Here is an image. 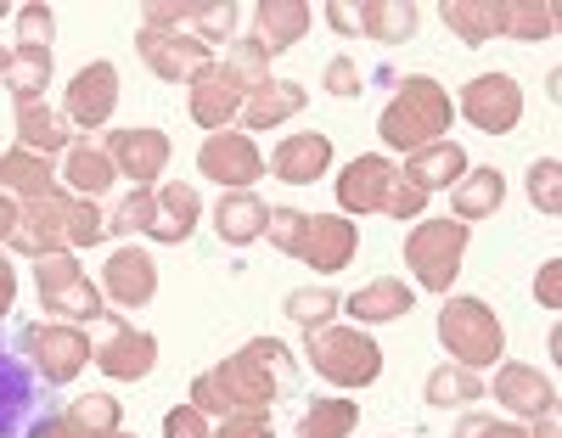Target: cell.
I'll list each match as a JSON object with an SVG mask.
<instances>
[{"mask_svg":"<svg viewBox=\"0 0 562 438\" xmlns=\"http://www.w3.org/2000/svg\"><path fill=\"white\" fill-rule=\"evenodd\" d=\"M288 377H293L288 349H281L276 337H254L243 355L220 360L214 371H203L192 382V405L203 416H220V422L225 416H270V405H276Z\"/></svg>","mask_w":562,"mask_h":438,"instance_id":"obj_1","label":"cell"},{"mask_svg":"<svg viewBox=\"0 0 562 438\" xmlns=\"http://www.w3.org/2000/svg\"><path fill=\"white\" fill-rule=\"evenodd\" d=\"M108 236V214L90 198H68V191H52V198L18 203V231L12 248L23 259H45V254H74L90 248V242Z\"/></svg>","mask_w":562,"mask_h":438,"instance_id":"obj_2","label":"cell"},{"mask_svg":"<svg viewBox=\"0 0 562 438\" xmlns=\"http://www.w3.org/2000/svg\"><path fill=\"white\" fill-rule=\"evenodd\" d=\"M445 130H450V90L428 74L400 79L394 102L378 119L383 146H394V153H405V158L422 153V146H434V141H445Z\"/></svg>","mask_w":562,"mask_h":438,"instance_id":"obj_3","label":"cell"},{"mask_svg":"<svg viewBox=\"0 0 562 438\" xmlns=\"http://www.w3.org/2000/svg\"><path fill=\"white\" fill-rule=\"evenodd\" d=\"M304 355L310 366L338 382V388H371L383 377V349L366 326H321V332H304Z\"/></svg>","mask_w":562,"mask_h":438,"instance_id":"obj_4","label":"cell"},{"mask_svg":"<svg viewBox=\"0 0 562 438\" xmlns=\"http://www.w3.org/2000/svg\"><path fill=\"white\" fill-rule=\"evenodd\" d=\"M439 344L445 355H456V366L484 371L506 355V332L495 321V310L484 299H445L439 310Z\"/></svg>","mask_w":562,"mask_h":438,"instance_id":"obj_5","label":"cell"},{"mask_svg":"<svg viewBox=\"0 0 562 438\" xmlns=\"http://www.w3.org/2000/svg\"><path fill=\"white\" fill-rule=\"evenodd\" d=\"M467 231L461 220H416L405 236V265L416 276V287L445 292L450 299V281L461 276V254H467Z\"/></svg>","mask_w":562,"mask_h":438,"instance_id":"obj_6","label":"cell"},{"mask_svg":"<svg viewBox=\"0 0 562 438\" xmlns=\"http://www.w3.org/2000/svg\"><path fill=\"white\" fill-rule=\"evenodd\" d=\"M34 287H40V310L63 315V321H108L102 287L79 270L74 254H45L34 259Z\"/></svg>","mask_w":562,"mask_h":438,"instance_id":"obj_7","label":"cell"},{"mask_svg":"<svg viewBox=\"0 0 562 438\" xmlns=\"http://www.w3.org/2000/svg\"><path fill=\"white\" fill-rule=\"evenodd\" d=\"M23 355H29V366H34V377H45L52 388H63V382H74L85 366H90V337L79 332V326H63V321H34V326H23Z\"/></svg>","mask_w":562,"mask_h":438,"instance_id":"obj_8","label":"cell"},{"mask_svg":"<svg viewBox=\"0 0 562 438\" xmlns=\"http://www.w3.org/2000/svg\"><path fill=\"white\" fill-rule=\"evenodd\" d=\"M355 248H360V231L355 220H338V214H304L299 231H293V259L315 265L321 276H338L344 265H355Z\"/></svg>","mask_w":562,"mask_h":438,"instance_id":"obj_9","label":"cell"},{"mask_svg":"<svg viewBox=\"0 0 562 438\" xmlns=\"http://www.w3.org/2000/svg\"><path fill=\"white\" fill-rule=\"evenodd\" d=\"M461 113L484 135H512L518 119H524V85L512 74H479L473 85L461 90Z\"/></svg>","mask_w":562,"mask_h":438,"instance_id":"obj_10","label":"cell"},{"mask_svg":"<svg viewBox=\"0 0 562 438\" xmlns=\"http://www.w3.org/2000/svg\"><path fill=\"white\" fill-rule=\"evenodd\" d=\"M198 175H209V180L225 186V191H248V186L265 175V158H259L254 135L220 130V135H209V141L198 146Z\"/></svg>","mask_w":562,"mask_h":438,"instance_id":"obj_11","label":"cell"},{"mask_svg":"<svg viewBox=\"0 0 562 438\" xmlns=\"http://www.w3.org/2000/svg\"><path fill=\"white\" fill-rule=\"evenodd\" d=\"M119 108V68L102 57V63H85L74 79H68V96H63V119L74 130H102Z\"/></svg>","mask_w":562,"mask_h":438,"instance_id":"obj_12","label":"cell"},{"mask_svg":"<svg viewBox=\"0 0 562 438\" xmlns=\"http://www.w3.org/2000/svg\"><path fill=\"white\" fill-rule=\"evenodd\" d=\"M135 45H140V57H147V68H153L158 79H169V85L192 79L198 68L214 63L209 45H203L198 34H186V29H153V23H140Z\"/></svg>","mask_w":562,"mask_h":438,"instance_id":"obj_13","label":"cell"},{"mask_svg":"<svg viewBox=\"0 0 562 438\" xmlns=\"http://www.w3.org/2000/svg\"><path fill=\"white\" fill-rule=\"evenodd\" d=\"M243 102H248V85L237 79V68H231V63H209V68L192 74V119L203 130L220 135L231 119L243 113Z\"/></svg>","mask_w":562,"mask_h":438,"instance_id":"obj_14","label":"cell"},{"mask_svg":"<svg viewBox=\"0 0 562 438\" xmlns=\"http://www.w3.org/2000/svg\"><path fill=\"white\" fill-rule=\"evenodd\" d=\"M40 416V382L23 355L0 344V438H23Z\"/></svg>","mask_w":562,"mask_h":438,"instance_id":"obj_15","label":"cell"},{"mask_svg":"<svg viewBox=\"0 0 562 438\" xmlns=\"http://www.w3.org/2000/svg\"><path fill=\"white\" fill-rule=\"evenodd\" d=\"M158 292V265L147 248H135V242H124V248H113V259L102 265V299H113L119 310H140L153 304Z\"/></svg>","mask_w":562,"mask_h":438,"instance_id":"obj_16","label":"cell"},{"mask_svg":"<svg viewBox=\"0 0 562 438\" xmlns=\"http://www.w3.org/2000/svg\"><path fill=\"white\" fill-rule=\"evenodd\" d=\"M108 321H113V310H108ZM90 360H97V371L113 377V382H135V377H147L158 366V337L113 321V332L97 344V355H90Z\"/></svg>","mask_w":562,"mask_h":438,"instance_id":"obj_17","label":"cell"},{"mask_svg":"<svg viewBox=\"0 0 562 438\" xmlns=\"http://www.w3.org/2000/svg\"><path fill=\"white\" fill-rule=\"evenodd\" d=\"M102 153L113 158L119 175H130L135 186H153L169 164V135L164 130H147V124H130V130H113Z\"/></svg>","mask_w":562,"mask_h":438,"instance_id":"obj_18","label":"cell"},{"mask_svg":"<svg viewBox=\"0 0 562 438\" xmlns=\"http://www.w3.org/2000/svg\"><path fill=\"white\" fill-rule=\"evenodd\" d=\"M394 175H400V169H394L389 158H378V153L355 158V164L338 175V203H344V214H383V198H389Z\"/></svg>","mask_w":562,"mask_h":438,"instance_id":"obj_19","label":"cell"},{"mask_svg":"<svg viewBox=\"0 0 562 438\" xmlns=\"http://www.w3.org/2000/svg\"><path fill=\"white\" fill-rule=\"evenodd\" d=\"M310 34V7L304 0H259L254 7V40L265 57H281Z\"/></svg>","mask_w":562,"mask_h":438,"instance_id":"obj_20","label":"cell"},{"mask_svg":"<svg viewBox=\"0 0 562 438\" xmlns=\"http://www.w3.org/2000/svg\"><path fill=\"white\" fill-rule=\"evenodd\" d=\"M326 164H333V141H326L321 130H299L270 153L276 180H288V186H310L315 175H326Z\"/></svg>","mask_w":562,"mask_h":438,"instance_id":"obj_21","label":"cell"},{"mask_svg":"<svg viewBox=\"0 0 562 438\" xmlns=\"http://www.w3.org/2000/svg\"><path fill=\"white\" fill-rule=\"evenodd\" d=\"M344 310L355 315V326H383V321H400V315L416 310V292L400 276H378V281H366L360 292H349Z\"/></svg>","mask_w":562,"mask_h":438,"instance_id":"obj_22","label":"cell"},{"mask_svg":"<svg viewBox=\"0 0 562 438\" xmlns=\"http://www.w3.org/2000/svg\"><path fill=\"white\" fill-rule=\"evenodd\" d=\"M18 146L52 158V153H63V146H74V130L45 96H29V102H18Z\"/></svg>","mask_w":562,"mask_h":438,"instance_id":"obj_23","label":"cell"},{"mask_svg":"<svg viewBox=\"0 0 562 438\" xmlns=\"http://www.w3.org/2000/svg\"><path fill=\"white\" fill-rule=\"evenodd\" d=\"M495 400L512 416H546V411H557V388L535 366H501L495 371Z\"/></svg>","mask_w":562,"mask_h":438,"instance_id":"obj_24","label":"cell"},{"mask_svg":"<svg viewBox=\"0 0 562 438\" xmlns=\"http://www.w3.org/2000/svg\"><path fill=\"white\" fill-rule=\"evenodd\" d=\"M304 102H310V96H304V85H293V79H270V85H259L254 96H248V102H243V135L248 130H276V124H288L293 113H304Z\"/></svg>","mask_w":562,"mask_h":438,"instance_id":"obj_25","label":"cell"},{"mask_svg":"<svg viewBox=\"0 0 562 438\" xmlns=\"http://www.w3.org/2000/svg\"><path fill=\"white\" fill-rule=\"evenodd\" d=\"M467 169H473V164H467V153H461L456 141H434V146H422V153H411L400 175H405V180H416V186L434 198V191H450Z\"/></svg>","mask_w":562,"mask_h":438,"instance_id":"obj_26","label":"cell"},{"mask_svg":"<svg viewBox=\"0 0 562 438\" xmlns=\"http://www.w3.org/2000/svg\"><path fill=\"white\" fill-rule=\"evenodd\" d=\"M198 220H203V198H198V186H180V180H169V186H158V220H153V242H186L198 231Z\"/></svg>","mask_w":562,"mask_h":438,"instance_id":"obj_27","label":"cell"},{"mask_svg":"<svg viewBox=\"0 0 562 438\" xmlns=\"http://www.w3.org/2000/svg\"><path fill=\"white\" fill-rule=\"evenodd\" d=\"M265 220H270V209L254 198V191H225L220 209H214V231H220V242H231V248L259 242L265 236Z\"/></svg>","mask_w":562,"mask_h":438,"instance_id":"obj_28","label":"cell"},{"mask_svg":"<svg viewBox=\"0 0 562 438\" xmlns=\"http://www.w3.org/2000/svg\"><path fill=\"white\" fill-rule=\"evenodd\" d=\"M0 186H7V191H18L23 203H34V198H52V191H63V186H57V169H52V158L23 153V146H12V153H0Z\"/></svg>","mask_w":562,"mask_h":438,"instance_id":"obj_29","label":"cell"},{"mask_svg":"<svg viewBox=\"0 0 562 438\" xmlns=\"http://www.w3.org/2000/svg\"><path fill=\"white\" fill-rule=\"evenodd\" d=\"M445 29L461 40V45H490L501 34V18H506V0H445Z\"/></svg>","mask_w":562,"mask_h":438,"instance_id":"obj_30","label":"cell"},{"mask_svg":"<svg viewBox=\"0 0 562 438\" xmlns=\"http://www.w3.org/2000/svg\"><path fill=\"white\" fill-rule=\"evenodd\" d=\"M501 203H506V180H501L495 169H467V175L450 186V209H456L461 225H467V220H490Z\"/></svg>","mask_w":562,"mask_h":438,"instance_id":"obj_31","label":"cell"},{"mask_svg":"<svg viewBox=\"0 0 562 438\" xmlns=\"http://www.w3.org/2000/svg\"><path fill=\"white\" fill-rule=\"evenodd\" d=\"M113 158L102 153V146H68V164H63V180H68V198H90V203H97L102 198V191L113 186Z\"/></svg>","mask_w":562,"mask_h":438,"instance_id":"obj_32","label":"cell"},{"mask_svg":"<svg viewBox=\"0 0 562 438\" xmlns=\"http://www.w3.org/2000/svg\"><path fill=\"white\" fill-rule=\"evenodd\" d=\"M416 7L411 0H366L360 7V29L378 40V45H405L411 34H416Z\"/></svg>","mask_w":562,"mask_h":438,"instance_id":"obj_33","label":"cell"},{"mask_svg":"<svg viewBox=\"0 0 562 438\" xmlns=\"http://www.w3.org/2000/svg\"><path fill=\"white\" fill-rule=\"evenodd\" d=\"M0 79H7V90L18 96V102H29V96H40L45 85H52V52L18 45V52L7 57V68H0Z\"/></svg>","mask_w":562,"mask_h":438,"instance_id":"obj_34","label":"cell"},{"mask_svg":"<svg viewBox=\"0 0 562 438\" xmlns=\"http://www.w3.org/2000/svg\"><path fill=\"white\" fill-rule=\"evenodd\" d=\"M506 40H551L557 34V7L551 0H506V18H501Z\"/></svg>","mask_w":562,"mask_h":438,"instance_id":"obj_35","label":"cell"},{"mask_svg":"<svg viewBox=\"0 0 562 438\" xmlns=\"http://www.w3.org/2000/svg\"><path fill=\"white\" fill-rule=\"evenodd\" d=\"M473 400H484L479 371H467V366H434L428 371V405L450 411V405H473Z\"/></svg>","mask_w":562,"mask_h":438,"instance_id":"obj_36","label":"cell"},{"mask_svg":"<svg viewBox=\"0 0 562 438\" xmlns=\"http://www.w3.org/2000/svg\"><path fill=\"white\" fill-rule=\"evenodd\" d=\"M360 422V405L355 400H315L299 422V438H349Z\"/></svg>","mask_w":562,"mask_h":438,"instance_id":"obj_37","label":"cell"},{"mask_svg":"<svg viewBox=\"0 0 562 438\" xmlns=\"http://www.w3.org/2000/svg\"><path fill=\"white\" fill-rule=\"evenodd\" d=\"M158 220V186H135L130 198L108 214V236H147Z\"/></svg>","mask_w":562,"mask_h":438,"instance_id":"obj_38","label":"cell"},{"mask_svg":"<svg viewBox=\"0 0 562 438\" xmlns=\"http://www.w3.org/2000/svg\"><path fill=\"white\" fill-rule=\"evenodd\" d=\"M338 310H344V299H338L333 287H299V292H288V315H293V326H304V332L333 326Z\"/></svg>","mask_w":562,"mask_h":438,"instance_id":"obj_39","label":"cell"},{"mask_svg":"<svg viewBox=\"0 0 562 438\" xmlns=\"http://www.w3.org/2000/svg\"><path fill=\"white\" fill-rule=\"evenodd\" d=\"M68 416H74L90 438H113V433H124V405H119L113 394H85V400L68 405Z\"/></svg>","mask_w":562,"mask_h":438,"instance_id":"obj_40","label":"cell"},{"mask_svg":"<svg viewBox=\"0 0 562 438\" xmlns=\"http://www.w3.org/2000/svg\"><path fill=\"white\" fill-rule=\"evenodd\" d=\"M237 7H231V0H198V18H192V34L209 45V52H214V45H225L231 34H237Z\"/></svg>","mask_w":562,"mask_h":438,"instance_id":"obj_41","label":"cell"},{"mask_svg":"<svg viewBox=\"0 0 562 438\" xmlns=\"http://www.w3.org/2000/svg\"><path fill=\"white\" fill-rule=\"evenodd\" d=\"M529 198H535V209L540 214H562V164L557 158H540L535 169H529Z\"/></svg>","mask_w":562,"mask_h":438,"instance_id":"obj_42","label":"cell"},{"mask_svg":"<svg viewBox=\"0 0 562 438\" xmlns=\"http://www.w3.org/2000/svg\"><path fill=\"white\" fill-rule=\"evenodd\" d=\"M52 34H57V12L34 0V7H18V45H34V52H52Z\"/></svg>","mask_w":562,"mask_h":438,"instance_id":"obj_43","label":"cell"},{"mask_svg":"<svg viewBox=\"0 0 562 438\" xmlns=\"http://www.w3.org/2000/svg\"><path fill=\"white\" fill-rule=\"evenodd\" d=\"M225 63L237 68V79L248 85V96H254L259 85H270V57L259 52V40H254V34H248V40H237V52H231Z\"/></svg>","mask_w":562,"mask_h":438,"instance_id":"obj_44","label":"cell"},{"mask_svg":"<svg viewBox=\"0 0 562 438\" xmlns=\"http://www.w3.org/2000/svg\"><path fill=\"white\" fill-rule=\"evenodd\" d=\"M422 209H428V191H422L416 180H405V175H394L389 198H383V214L389 220H422Z\"/></svg>","mask_w":562,"mask_h":438,"instance_id":"obj_45","label":"cell"},{"mask_svg":"<svg viewBox=\"0 0 562 438\" xmlns=\"http://www.w3.org/2000/svg\"><path fill=\"white\" fill-rule=\"evenodd\" d=\"M321 85L333 90V96H360L366 90V74H360L355 57H333V63H326V74H321Z\"/></svg>","mask_w":562,"mask_h":438,"instance_id":"obj_46","label":"cell"},{"mask_svg":"<svg viewBox=\"0 0 562 438\" xmlns=\"http://www.w3.org/2000/svg\"><path fill=\"white\" fill-rule=\"evenodd\" d=\"M214 427H209V416L198 411V405H175L169 416H164V438H209Z\"/></svg>","mask_w":562,"mask_h":438,"instance_id":"obj_47","label":"cell"},{"mask_svg":"<svg viewBox=\"0 0 562 438\" xmlns=\"http://www.w3.org/2000/svg\"><path fill=\"white\" fill-rule=\"evenodd\" d=\"M456 438H529L518 422H495V416H461Z\"/></svg>","mask_w":562,"mask_h":438,"instance_id":"obj_48","label":"cell"},{"mask_svg":"<svg viewBox=\"0 0 562 438\" xmlns=\"http://www.w3.org/2000/svg\"><path fill=\"white\" fill-rule=\"evenodd\" d=\"M209 438H270V416H225Z\"/></svg>","mask_w":562,"mask_h":438,"instance_id":"obj_49","label":"cell"},{"mask_svg":"<svg viewBox=\"0 0 562 438\" xmlns=\"http://www.w3.org/2000/svg\"><path fill=\"white\" fill-rule=\"evenodd\" d=\"M535 299H540L546 310H562V259L540 265V276H535Z\"/></svg>","mask_w":562,"mask_h":438,"instance_id":"obj_50","label":"cell"},{"mask_svg":"<svg viewBox=\"0 0 562 438\" xmlns=\"http://www.w3.org/2000/svg\"><path fill=\"white\" fill-rule=\"evenodd\" d=\"M29 438H90V433H85V427L63 411V416H45V422H34V427H29Z\"/></svg>","mask_w":562,"mask_h":438,"instance_id":"obj_51","label":"cell"},{"mask_svg":"<svg viewBox=\"0 0 562 438\" xmlns=\"http://www.w3.org/2000/svg\"><path fill=\"white\" fill-rule=\"evenodd\" d=\"M326 23H333L338 34H360V7H344V0H333V7H326Z\"/></svg>","mask_w":562,"mask_h":438,"instance_id":"obj_52","label":"cell"},{"mask_svg":"<svg viewBox=\"0 0 562 438\" xmlns=\"http://www.w3.org/2000/svg\"><path fill=\"white\" fill-rule=\"evenodd\" d=\"M12 304H18V270H12L7 259H0V321L12 315Z\"/></svg>","mask_w":562,"mask_h":438,"instance_id":"obj_53","label":"cell"},{"mask_svg":"<svg viewBox=\"0 0 562 438\" xmlns=\"http://www.w3.org/2000/svg\"><path fill=\"white\" fill-rule=\"evenodd\" d=\"M12 231H18V203L0 198V242H12Z\"/></svg>","mask_w":562,"mask_h":438,"instance_id":"obj_54","label":"cell"},{"mask_svg":"<svg viewBox=\"0 0 562 438\" xmlns=\"http://www.w3.org/2000/svg\"><path fill=\"white\" fill-rule=\"evenodd\" d=\"M529 438H562V433H557V411L535 416V433H529Z\"/></svg>","mask_w":562,"mask_h":438,"instance_id":"obj_55","label":"cell"},{"mask_svg":"<svg viewBox=\"0 0 562 438\" xmlns=\"http://www.w3.org/2000/svg\"><path fill=\"white\" fill-rule=\"evenodd\" d=\"M7 12H12V7H7V0H0V18H7Z\"/></svg>","mask_w":562,"mask_h":438,"instance_id":"obj_56","label":"cell"},{"mask_svg":"<svg viewBox=\"0 0 562 438\" xmlns=\"http://www.w3.org/2000/svg\"><path fill=\"white\" fill-rule=\"evenodd\" d=\"M7 57H12V52H0V68H7Z\"/></svg>","mask_w":562,"mask_h":438,"instance_id":"obj_57","label":"cell"},{"mask_svg":"<svg viewBox=\"0 0 562 438\" xmlns=\"http://www.w3.org/2000/svg\"><path fill=\"white\" fill-rule=\"evenodd\" d=\"M113 438H135V433H113Z\"/></svg>","mask_w":562,"mask_h":438,"instance_id":"obj_58","label":"cell"}]
</instances>
